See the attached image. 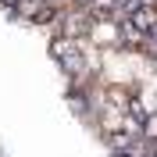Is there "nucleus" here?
Returning a JSON list of instances; mask_svg holds the SVG:
<instances>
[{"mask_svg":"<svg viewBox=\"0 0 157 157\" xmlns=\"http://www.w3.org/2000/svg\"><path fill=\"white\" fill-rule=\"evenodd\" d=\"M128 14L136 18V25L147 32V36H154V32H157V4H136Z\"/></svg>","mask_w":157,"mask_h":157,"instance_id":"obj_3","label":"nucleus"},{"mask_svg":"<svg viewBox=\"0 0 157 157\" xmlns=\"http://www.w3.org/2000/svg\"><path fill=\"white\" fill-rule=\"evenodd\" d=\"M104 136H107V147H111V150H118V154H128V150H132L139 139H143V136H136L128 125H111Z\"/></svg>","mask_w":157,"mask_h":157,"instance_id":"obj_2","label":"nucleus"},{"mask_svg":"<svg viewBox=\"0 0 157 157\" xmlns=\"http://www.w3.org/2000/svg\"><path fill=\"white\" fill-rule=\"evenodd\" d=\"M50 57L57 61L61 68L68 71V75H82V54H78V43L71 36H57V39H50Z\"/></svg>","mask_w":157,"mask_h":157,"instance_id":"obj_1","label":"nucleus"},{"mask_svg":"<svg viewBox=\"0 0 157 157\" xmlns=\"http://www.w3.org/2000/svg\"><path fill=\"white\" fill-rule=\"evenodd\" d=\"M143 139H150V143L157 139V111H150L147 121H143Z\"/></svg>","mask_w":157,"mask_h":157,"instance_id":"obj_5","label":"nucleus"},{"mask_svg":"<svg viewBox=\"0 0 157 157\" xmlns=\"http://www.w3.org/2000/svg\"><path fill=\"white\" fill-rule=\"evenodd\" d=\"M136 4H139V0H118V7H125V11H132Z\"/></svg>","mask_w":157,"mask_h":157,"instance_id":"obj_6","label":"nucleus"},{"mask_svg":"<svg viewBox=\"0 0 157 157\" xmlns=\"http://www.w3.org/2000/svg\"><path fill=\"white\" fill-rule=\"evenodd\" d=\"M143 39H147V32L136 25V18H132V14H125V18H121V43H128V47H139Z\"/></svg>","mask_w":157,"mask_h":157,"instance_id":"obj_4","label":"nucleus"}]
</instances>
